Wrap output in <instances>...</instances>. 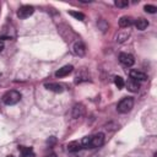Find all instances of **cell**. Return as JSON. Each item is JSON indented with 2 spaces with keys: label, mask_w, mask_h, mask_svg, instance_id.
<instances>
[{
  "label": "cell",
  "mask_w": 157,
  "mask_h": 157,
  "mask_svg": "<svg viewBox=\"0 0 157 157\" xmlns=\"http://www.w3.org/2000/svg\"><path fill=\"white\" fill-rule=\"evenodd\" d=\"M119 61L125 65V66H132L134 63H135V59L131 54H128V53H120L119 55Z\"/></svg>",
  "instance_id": "cell-5"
},
{
  "label": "cell",
  "mask_w": 157,
  "mask_h": 157,
  "mask_svg": "<svg viewBox=\"0 0 157 157\" xmlns=\"http://www.w3.org/2000/svg\"><path fill=\"white\" fill-rule=\"evenodd\" d=\"M134 107V99L131 97H124L118 104H117V109L119 113L121 114H125V113H129Z\"/></svg>",
  "instance_id": "cell-2"
},
{
  "label": "cell",
  "mask_w": 157,
  "mask_h": 157,
  "mask_svg": "<svg viewBox=\"0 0 157 157\" xmlns=\"http://www.w3.org/2000/svg\"><path fill=\"white\" fill-rule=\"evenodd\" d=\"M2 49H4V43H2V40L0 39V52H1Z\"/></svg>",
  "instance_id": "cell-23"
},
{
  "label": "cell",
  "mask_w": 157,
  "mask_h": 157,
  "mask_svg": "<svg viewBox=\"0 0 157 157\" xmlns=\"http://www.w3.org/2000/svg\"><path fill=\"white\" fill-rule=\"evenodd\" d=\"M129 75H130V78L136 80V81H145L147 78V75L140 70H131L129 72Z\"/></svg>",
  "instance_id": "cell-8"
},
{
  "label": "cell",
  "mask_w": 157,
  "mask_h": 157,
  "mask_svg": "<svg viewBox=\"0 0 157 157\" xmlns=\"http://www.w3.org/2000/svg\"><path fill=\"white\" fill-rule=\"evenodd\" d=\"M18 151L22 153V157H33V150L31 147H25V146H18Z\"/></svg>",
  "instance_id": "cell-15"
},
{
  "label": "cell",
  "mask_w": 157,
  "mask_h": 157,
  "mask_svg": "<svg viewBox=\"0 0 157 157\" xmlns=\"http://www.w3.org/2000/svg\"><path fill=\"white\" fill-rule=\"evenodd\" d=\"M130 36V32H124V33H119L118 36H117V42H119V43H123L124 40H126L128 39V37Z\"/></svg>",
  "instance_id": "cell-17"
},
{
  "label": "cell",
  "mask_w": 157,
  "mask_h": 157,
  "mask_svg": "<svg viewBox=\"0 0 157 157\" xmlns=\"http://www.w3.org/2000/svg\"><path fill=\"white\" fill-rule=\"evenodd\" d=\"M48 157H55V155H50V156H48Z\"/></svg>",
  "instance_id": "cell-24"
},
{
  "label": "cell",
  "mask_w": 157,
  "mask_h": 157,
  "mask_svg": "<svg viewBox=\"0 0 157 157\" xmlns=\"http://www.w3.org/2000/svg\"><path fill=\"white\" fill-rule=\"evenodd\" d=\"M33 12H34L33 6H29V5H23V6H21V7L18 9V11H17V16H18L20 18L25 20V18L29 17V16H31Z\"/></svg>",
  "instance_id": "cell-3"
},
{
  "label": "cell",
  "mask_w": 157,
  "mask_h": 157,
  "mask_svg": "<svg viewBox=\"0 0 157 157\" xmlns=\"http://www.w3.org/2000/svg\"><path fill=\"white\" fill-rule=\"evenodd\" d=\"M81 144L78 142V141H71V142H69L67 144V146H66V148H67V151L69 152H77V151H80L81 150Z\"/></svg>",
  "instance_id": "cell-13"
},
{
  "label": "cell",
  "mask_w": 157,
  "mask_h": 157,
  "mask_svg": "<svg viewBox=\"0 0 157 157\" xmlns=\"http://www.w3.org/2000/svg\"><path fill=\"white\" fill-rule=\"evenodd\" d=\"M115 6L118 7H126L129 5V1L128 0H115Z\"/></svg>",
  "instance_id": "cell-20"
},
{
  "label": "cell",
  "mask_w": 157,
  "mask_h": 157,
  "mask_svg": "<svg viewBox=\"0 0 157 157\" xmlns=\"http://www.w3.org/2000/svg\"><path fill=\"white\" fill-rule=\"evenodd\" d=\"M74 53L76 54V55H78V56H83L85 55V53H86V48H85V44L82 43V42H76L75 44H74Z\"/></svg>",
  "instance_id": "cell-9"
},
{
  "label": "cell",
  "mask_w": 157,
  "mask_h": 157,
  "mask_svg": "<svg viewBox=\"0 0 157 157\" xmlns=\"http://www.w3.org/2000/svg\"><path fill=\"white\" fill-rule=\"evenodd\" d=\"M144 9H145V11L148 12V13H156V11H157V7L153 6V5H145Z\"/></svg>",
  "instance_id": "cell-21"
},
{
  "label": "cell",
  "mask_w": 157,
  "mask_h": 157,
  "mask_svg": "<svg viewBox=\"0 0 157 157\" xmlns=\"http://www.w3.org/2000/svg\"><path fill=\"white\" fill-rule=\"evenodd\" d=\"M132 23H134V21H132V18H131L130 16H123V17H120V20H119V26H120L121 28L130 27Z\"/></svg>",
  "instance_id": "cell-12"
},
{
  "label": "cell",
  "mask_w": 157,
  "mask_h": 157,
  "mask_svg": "<svg viewBox=\"0 0 157 157\" xmlns=\"http://www.w3.org/2000/svg\"><path fill=\"white\" fill-rule=\"evenodd\" d=\"M80 144H81L82 147L88 148V147H90V144H91V136H85V137H82V140H81Z\"/></svg>",
  "instance_id": "cell-19"
},
{
  "label": "cell",
  "mask_w": 157,
  "mask_h": 157,
  "mask_svg": "<svg viewBox=\"0 0 157 157\" xmlns=\"http://www.w3.org/2000/svg\"><path fill=\"white\" fill-rule=\"evenodd\" d=\"M147 26H148V21L145 20V18H142V17H140V18H137V20L135 21V27H136L139 31H144Z\"/></svg>",
  "instance_id": "cell-14"
},
{
  "label": "cell",
  "mask_w": 157,
  "mask_h": 157,
  "mask_svg": "<svg viewBox=\"0 0 157 157\" xmlns=\"http://www.w3.org/2000/svg\"><path fill=\"white\" fill-rule=\"evenodd\" d=\"M103 142H104V134H103V132H98V134L91 136V144H90V147H91V148L99 147V146L103 145Z\"/></svg>",
  "instance_id": "cell-4"
},
{
  "label": "cell",
  "mask_w": 157,
  "mask_h": 157,
  "mask_svg": "<svg viewBox=\"0 0 157 157\" xmlns=\"http://www.w3.org/2000/svg\"><path fill=\"white\" fill-rule=\"evenodd\" d=\"M54 142H55V137H54V136H52V137L48 140V144H49V145H52V144H54Z\"/></svg>",
  "instance_id": "cell-22"
},
{
  "label": "cell",
  "mask_w": 157,
  "mask_h": 157,
  "mask_svg": "<svg viewBox=\"0 0 157 157\" xmlns=\"http://www.w3.org/2000/svg\"><path fill=\"white\" fill-rule=\"evenodd\" d=\"M21 93L16 90H11V91H7L4 96H2V102L6 104V105H13L16 103L20 102L21 99Z\"/></svg>",
  "instance_id": "cell-1"
},
{
  "label": "cell",
  "mask_w": 157,
  "mask_h": 157,
  "mask_svg": "<svg viewBox=\"0 0 157 157\" xmlns=\"http://www.w3.org/2000/svg\"><path fill=\"white\" fill-rule=\"evenodd\" d=\"M69 15L72 16L74 18L78 20V21H83L85 20V15L81 13V12H77V11H69Z\"/></svg>",
  "instance_id": "cell-16"
},
{
  "label": "cell",
  "mask_w": 157,
  "mask_h": 157,
  "mask_svg": "<svg viewBox=\"0 0 157 157\" xmlns=\"http://www.w3.org/2000/svg\"><path fill=\"white\" fill-rule=\"evenodd\" d=\"M72 70H74V66L72 65H65V66H63V67H60L56 72H55V76L56 77H65V76H67L70 72H72Z\"/></svg>",
  "instance_id": "cell-7"
},
{
  "label": "cell",
  "mask_w": 157,
  "mask_h": 157,
  "mask_svg": "<svg viewBox=\"0 0 157 157\" xmlns=\"http://www.w3.org/2000/svg\"><path fill=\"white\" fill-rule=\"evenodd\" d=\"M44 87L48 90V91H52V92H55V93H61L64 92V86L61 83H58V82H49V83H45Z\"/></svg>",
  "instance_id": "cell-6"
},
{
  "label": "cell",
  "mask_w": 157,
  "mask_h": 157,
  "mask_svg": "<svg viewBox=\"0 0 157 157\" xmlns=\"http://www.w3.org/2000/svg\"><path fill=\"white\" fill-rule=\"evenodd\" d=\"M125 85H126V87H128V90H129L130 92H137L139 88H140V83H139V81L132 80V78H129V80L126 81Z\"/></svg>",
  "instance_id": "cell-10"
},
{
  "label": "cell",
  "mask_w": 157,
  "mask_h": 157,
  "mask_svg": "<svg viewBox=\"0 0 157 157\" xmlns=\"http://www.w3.org/2000/svg\"><path fill=\"white\" fill-rule=\"evenodd\" d=\"M7 157H13V156H7Z\"/></svg>",
  "instance_id": "cell-25"
},
{
  "label": "cell",
  "mask_w": 157,
  "mask_h": 157,
  "mask_svg": "<svg viewBox=\"0 0 157 157\" xmlns=\"http://www.w3.org/2000/svg\"><path fill=\"white\" fill-rule=\"evenodd\" d=\"M114 83H115V86L120 90V88H123L124 87V85H125V82H124V80H123V77H120V76H115L114 77Z\"/></svg>",
  "instance_id": "cell-18"
},
{
  "label": "cell",
  "mask_w": 157,
  "mask_h": 157,
  "mask_svg": "<svg viewBox=\"0 0 157 157\" xmlns=\"http://www.w3.org/2000/svg\"><path fill=\"white\" fill-rule=\"evenodd\" d=\"M83 113H85V107L81 103H77L74 105V108H72V117L74 118H80L83 115Z\"/></svg>",
  "instance_id": "cell-11"
}]
</instances>
